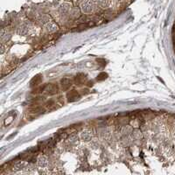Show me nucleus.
<instances>
[{
    "label": "nucleus",
    "instance_id": "obj_5",
    "mask_svg": "<svg viewBox=\"0 0 175 175\" xmlns=\"http://www.w3.org/2000/svg\"><path fill=\"white\" fill-rule=\"evenodd\" d=\"M92 132H91L90 130H82V132H81V134H80V137H81V139L82 140V141H85V142H88V141H90L91 138H92Z\"/></svg>",
    "mask_w": 175,
    "mask_h": 175
},
{
    "label": "nucleus",
    "instance_id": "obj_8",
    "mask_svg": "<svg viewBox=\"0 0 175 175\" xmlns=\"http://www.w3.org/2000/svg\"><path fill=\"white\" fill-rule=\"evenodd\" d=\"M38 22L41 24V25H44L45 26L46 23H48L50 21V18L48 15H46V14H40V16L38 17Z\"/></svg>",
    "mask_w": 175,
    "mask_h": 175
},
{
    "label": "nucleus",
    "instance_id": "obj_2",
    "mask_svg": "<svg viewBox=\"0 0 175 175\" xmlns=\"http://www.w3.org/2000/svg\"><path fill=\"white\" fill-rule=\"evenodd\" d=\"M58 11L61 15H63V16L67 15L68 12L71 11V4L69 2H63L59 6Z\"/></svg>",
    "mask_w": 175,
    "mask_h": 175
},
{
    "label": "nucleus",
    "instance_id": "obj_12",
    "mask_svg": "<svg viewBox=\"0 0 175 175\" xmlns=\"http://www.w3.org/2000/svg\"><path fill=\"white\" fill-rule=\"evenodd\" d=\"M11 35L10 34H2L1 35V40H2V43H5V42H7L9 40H11Z\"/></svg>",
    "mask_w": 175,
    "mask_h": 175
},
{
    "label": "nucleus",
    "instance_id": "obj_9",
    "mask_svg": "<svg viewBox=\"0 0 175 175\" xmlns=\"http://www.w3.org/2000/svg\"><path fill=\"white\" fill-rule=\"evenodd\" d=\"M132 130H133V129H132L131 126H130V125H125V126H124V127L122 128L121 133H122V135L123 136L127 137V136H130Z\"/></svg>",
    "mask_w": 175,
    "mask_h": 175
},
{
    "label": "nucleus",
    "instance_id": "obj_7",
    "mask_svg": "<svg viewBox=\"0 0 175 175\" xmlns=\"http://www.w3.org/2000/svg\"><path fill=\"white\" fill-rule=\"evenodd\" d=\"M96 4L102 9H107L110 6V0H96Z\"/></svg>",
    "mask_w": 175,
    "mask_h": 175
},
{
    "label": "nucleus",
    "instance_id": "obj_6",
    "mask_svg": "<svg viewBox=\"0 0 175 175\" xmlns=\"http://www.w3.org/2000/svg\"><path fill=\"white\" fill-rule=\"evenodd\" d=\"M29 31H30L29 26L24 24V25H21L18 26V28L17 29V34L19 36H26L29 34Z\"/></svg>",
    "mask_w": 175,
    "mask_h": 175
},
{
    "label": "nucleus",
    "instance_id": "obj_1",
    "mask_svg": "<svg viewBox=\"0 0 175 175\" xmlns=\"http://www.w3.org/2000/svg\"><path fill=\"white\" fill-rule=\"evenodd\" d=\"M96 7V4L94 0H83L80 5V10L84 14H90L95 11Z\"/></svg>",
    "mask_w": 175,
    "mask_h": 175
},
{
    "label": "nucleus",
    "instance_id": "obj_11",
    "mask_svg": "<svg viewBox=\"0 0 175 175\" xmlns=\"http://www.w3.org/2000/svg\"><path fill=\"white\" fill-rule=\"evenodd\" d=\"M82 11L80 9H77V8H73V9H71V11H70V16L72 18H78L80 17V13H81Z\"/></svg>",
    "mask_w": 175,
    "mask_h": 175
},
{
    "label": "nucleus",
    "instance_id": "obj_3",
    "mask_svg": "<svg viewBox=\"0 0 175 175\" xmlns=\"http://www.w3.org/2000/svg\"><path fill=\"white\" fill-rule=\"evenodd\" d=\"M44 30H45L46 33H47V34L55 33L58 30V25L54 21H49L44 26Z\"/></svg>",
    "mask_w": 175,
    "mask_h": 175
},
{
    "label": "nucleus",
    "instance_id": "obj_10",
    "mask_svg": "<svg viewBox=\"0 0 175 175\" xmlns=\"http://www.w3.org/2000/svg\"><path fill=\"white\" fill-rule=\"evenodd\" d=\"M131 139H135V140H139L142 137V132L139 130H133L131 134Z\"/></svg>",
    "mask_w": 175,
    "mask_h": 175
},
{
    "label": "nucleus",
    "instance_id": "obj_4",
    "mask_svg": "<svg viewBox=\"0 0 175 175\" xmlns=\"http://www.w3.org/2000/svg\"><path fill=\"white\" fill-rule=\"evenodd\" d=\"M48 164H49V162H48V158L46 156H44V155L40 156L37 159V165L40 168H45L48 165Z\"/></svg>",
    "mask_w": 175,
    "mask_h": 175
}]
</instances>
